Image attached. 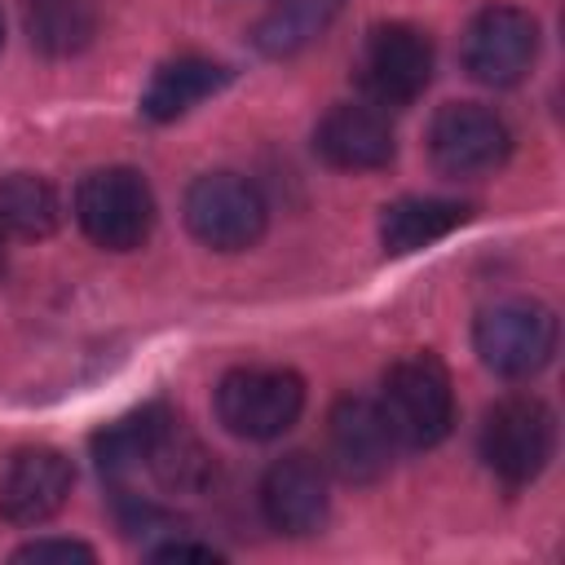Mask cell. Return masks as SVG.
<instances>
[{"label":"cell","instance_id":"cell-1","mask_svg":"<svg viewBox=\"0 0 565 565\" xmlns=\"http://www.w3.org/2000/svg\"><path fill=\"white\" fill-rule=\"evenodd\" d=\"M97 472L115 494L150 481L163 494H203L216 477V455L168 406H146L93 437Z\"/></svg>","mask_w":565,"mask_h":565},{"label":"cell","instance_id":"cell-2","mask_svg":"<svg viewBox=\"0 0 565 565\" xmlns=\"http://www.w3.org/2000/svg\"><path fill=\"white\" fill-rule=\"evenodd\" d=\"M380 411L406 450H428L455 428V384L433 353H406L384 371Z\"/></svg>","mask_w":565,"mask_h":565},{"label":"cell","instance_id":"cell-3","mask_svg":"<svg viewBox=\"0 0 565 565\" xmlns=\"http://www.w3.org/2000/svg\"><path fill=\"white\" fill-rule=\"evenodd\" d=\"M305 411V380L287 366H234L216 384V419L243 441L282 437Z\"/></svg>","mask_w":565,"mask_h":565},{"label":"cell","instance_id":"cell-4","mask_svg":"<svg viewBox=\"0 0 565 565\" xmlns=\"http://www.w3.org/2000/svg\"><path fill=\"white\" fill-rule=\"evenodd\" d=\"M472 344H477V358L494 375H503V380H530L556 353V318H552L547 305L525 300V296L494 300V305H486L477 313Z\"/></svg>","mask_w":565,"mask_h":565},{"label":"cell","instance_id":"cell-5","mask_svg":"<svg viewBox=\"0 0 565 565\" xmlns=\"http://www.w3.org/2000/svg\"><path fill=\"white\" fill-rule=\"evenodd\" d=\"M556 450V415L534 393H512L486 411L481 424V459L486 468L508 481L525 486L534 481Z\"/></svg>","mask_w":565,"mask_h":565},{"label":"cell","instance_id":"cell-6","mask_svg":"<svg viewBox=\"0 0 565 565\" xmlns=\"http://www.w3.org/2000/svg\"><path fill=\"white\" fill-rule=\"evenodd\" d=\"M79 230L106 252H132L154 230V194L132 168H97L75 190Z\"/></svg>","mask_w":565,"mask_h":565},{"label":"cell","instance_id":"cell-7","mask_svg":"<svg viewBox=\"0 0 565 565\" xmlns=\"http://www.w3.org/2000/svg\"><path fill=\"white\" fill-rule=\"evenodd\" d=\"M269 207L238 172H203L185 190V225L212 252H247L265 234Z\"/></svg>","mask_w":565,"mask_h":565},{"label":"cell","instance_id":"cell-8","mask_svg":"<svg viewBox=\"0 0 565 565\" xmlns=\"http://www.w3.org/2000/svg\"><path fill=\"white\" fill-rule=\"evenodd\" d=\"M353 71L375 106H411L433 79V40L411 22H380L366 31Z\"/></svg>","mask_w":565,"mask_h":565},{"label":"cell","instance_id":"cell-9","mask_svg":"<svg viewBox=\"0 0 565 565\" xmlns=\"http://www.w3.org/2000/svg\"><path fill=\"white\" fill-rule=\"evenodd\" d=\"M508 150H512L508 124L481 102H446L428 124V154L446 177L459 181L486 177L503 168Z\"/></svg>","mask_w":565,"mask_h":565},{"label":"cell","instance_id":"cell-10","mask_svg":"<svg viewBox=\"0 0 565 565\" xmlns=\"http://www.w3.org/2000/svg\"><path fill=\"white\" fill-rule=\"evenodd\" d=\"M539 57V22L516 4L481 9L463 31V71L486 88H512Z\"/></svg>","mask_w":565,"mask_h":565},{"label":"cell","instance_id":"cell-11","mask_svg":"<svg viewBox=\"0 0 565 565\" xmlns=\"http://www.w3.org/2000/svg\"><path fill=\"white\" fill-rule=\"evenodd\" d=\"M393 455H397V437H393L375 397L349 393L331 406V415H327V459L344 481H353V486L380 481L393 468Z\"/></svg>","mask_w":565,"mask_h":565},{"label":"cell","instance_id":"cell-12","mask_svg":"<svg viewBox=\"0 0 565 565\" xmlns=\"http://www.w3.org/2000/svg\"><path fill=\"white\" fill-rule=\"evenodd\" d=\"M75 486V468L53 446H22L0 472V516L9 525H44L62 512Z\"/></svg>","mask_w":565,"mask_h":565},{"label":"cell","instance_id":"cell-13","mask_svg":"<svg viewBox=\"0 0 565 565\" xmlns=\"http://www.w3.org/2000/svg\"><path fill=\"white\" fill-rule=\"evenodd\" d=\"M260 512L278 534L305 539L327 525L331 494H327V468L313 455H282L260 477Z\"/></svg>","mask_w":565,"mask_h":565},{"label":"cell","instance_id":"cell-14","mask_svg":"<svg viewBox=\"0 0 565 565\" xmlns=\"http://www.w3.org/2000/svg\"><path fill=\"white\" fill-rule=\"evenodd\" d=\"M313 150L322 154V163H331L340 172H375V168L393 163L397 137H393L384 106L344 102V106H331L322 115V124L313 128Z\"/></svg>","mask_w":565,"mask_h":565},{"label":"cell","instance_id":"cell-15","mask_svg":"<svg viewBox=\"0 0 565 565\" xmlns=\"http://www.w3.org/2000/svg\"><path fill=\"white\" fill-rule=\"evenodd\" d=\"M225 84H230V71L221 62L194 57V53L172 57L150 75V84L141 93V115L154 124H172V119L190 115L199 102H207L212 93H221Z\"/></svg>","mask_w":565,"mask_h":565},{"label":"cell","instance_id":"cell-16","mask_svg":"<svg viewBox=\"0 0 565 565\" xmlns=\"http://www.w3.org/2000/svg\"><path fill=\"white\" fill-rule=\"evenodd\" d=\"M468 203L459 199H433V194H411V199H397L384 207L380 216V243L388 256H406V252H419L446 234H455L463 221H468Z\"/></svg>","mask_w":565,"mask_h":565},{"label":"cell","instance_id":"cell-17","mask_svg":"<svg viewBox=\"0 0 565 565\" xmlns=\"http://www.w3.org/2000/svg\"><path fill=\"white\" fill-rule=\"evenodd\" d=\"M22 26L44 57H75L97 35V0H22Z\"/></svg>","mask_w":565,"mask_h":565},{"label":"cell","instance_id":"cell-18","mask_svg":"<svg viewBox=\"0 0 565 565\" xmlns=\"http://www.w3.org/2000/svg\"><path fill=\"white\" fill-rule=\"evenodd\" d=\"M344 9V0H278L252 31V44L265 53V57H291L300 53L305 44H313L331 22L335 13Z\"/></svg>","mask_w":565,"mask_h":565},{"label":"cell","instance_id":"cell-19","mask_svg":"<svg viewBox=\"0 0 565 565\" xmlns=\"http://www.w3.org/2000/svg\"><path fill=\"white\" fill-rule=\"evenodd\" d=\"M62 221L53 185L35 172H13L0 181V234L4 238H49Z\"/></svg>","mask_w":565,"mask_h":565},{"label":"cell","instance_id":"cell-20","mask_svg":"<svg viewBox=\"0 0 565 565\" xmlns=\"http://www.w3.org/2000/svg\"><path fill=\"white\" fill-rule=\"evenodd\" d=\"M13 561H35V565H44V561H97V552L88 543H75V539H35V543L18 547Z\"/></svg>","mask_w":565,"mask_h":565},{"label":"cell","instance_id":"cell-21","mask_svg":"<svg viewBox=\"0 0 565 565\" xmlns=\"http://www.w3.org/2000/svg\"><path fill=\"white\" fill-rule=\"evenodd\" d=\"M150 561H225L216 547H207V543H190V539H168V543H159V547H150Z\"/></svg>","mask_w":565,"mask_h":565},{"label":"cell","instance_id":"cell-22","mask_svg":"<svg viewBox=\"0 0 565 565\" xmlns=\"http://www.w3.org/2000/svg\"><path fill=\"white\" fill-rule=\"evenodd\" d=\"M0 278H4V234H0Z\"/></svg>","mask_w":565,"mask_h":565},{"label":"cell","instance_id":"cell-23","mask_svg":"<svg viewBox=\"0 0 565 565\" xmlns=\"http://www.w3.org/2000/svg\"><path fill=\"white\" fill-rule=\"evenodd\" d=\"M0 44H4V22H0Z\"/></svg>","mask_w":565,"mask_h":565}]
</instances>
